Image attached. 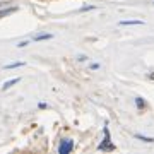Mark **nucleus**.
I'll return each mask as SVG.
<instances>
[{"label":"nucleus","instance_id":"f257e3e1","mask_svg":"<svg viewBox=\"0 0 154 154\" xmlns=\"http://www.w3.org/2000/svg\"><path fill=\"white\" fill-rule=\"evenodd\" d=\"M72 149H74V142L69 140V139H65V140H62L60 147H58V152H60V154H69Z\"/></svg>","mask_w":154,"mask_h":154},{"label":"nucleus","instance_id":"f03ea898","mask_svg":"<svg viewBox=\"0 0 154 154\" xmlns=\"http://www.w3.org/2000/svg\"><path fill=\"white\" fill-rule=\"evenodd\" d=\"M106 149L108 151H113L115 149V146L110 142V132H108V128H105V142L99 146V151H106Z\"/></svg>","mask_w":154,"mask_h":154},{"label":"nucleus","instance_id":"7ed1b4c3","mask_svg":"<svg viewBox=\"0 0 154 154\" xmlns=\"http://www.w3.org/2000/svg\"><path fill=\"white\" fill-rule=\"evenodd\" d=\"M12 12H16V7H11V9H5V11H2V12H0V17L9 16V14H12Z\"/></svg>","mask_w":154,"mask_h":154},{"label":"nucleus","instance_id":"20e7f679","mask_svg":"<svg viewBox=\"0 0 154 154\" xmlns=\"http://www.w3.org/2000/svg\"><path fill=\"white\" fill-rule=\"evenodd\" d=\"M130 24H142V21H122L120 26H130Z\"/></svg>","mask_w":154,"mask_h":154},{"label":"nucleus","instance_id":"39448f33","mask_svg":"<svg viewBox=\"0 0 154 154\" xmlns=\"http://www.w3.org/2000/svg\"><path fill=\"white\" fill-rule=\"evenodd\" d=\"M19 82V79H12V81H9V82H5V86H4V89H9L11 86H14V84Z\"/></svg>","mask_w":154,"mask_h":154},{"label":"nucleus","instance_id":"423d86ee","mask_svg":"<svg viewBox=\"0 0 154 154\" xmlns=\"http://www.w3.org/2000/svg\"><path fill=\"white\" fill-rule=\"evenodd\" d=\"M51 38V34H39V36H36V41H41V39H50Z\"/></svg>","mask_w":154,"mask_h":154},{"label":"nucleus","instance_id":"0eeeda50","mask_svg":"<svg viewBox=\"0 0 154 154\" xmlns=\"http://www.w3.org/2000/svg\"><path fill=\"white\" fill-rule=\"evenodd\" d=\"M137 139H140V140H144V142H154V139H151V137H144V135H137Z\"/></svg>","mask_w":154,"mask_h":154},{"label":"nucleus","instance_id":"6e6552de","mask_svg":"<svg viewBox=\"0 0 154 154\" xmlns=\"http://www.w3.org/2000/svg\"><path fill=\"white\" fill-rule=\"evenodd\" d=\"M24 63L22 62H19V63H11V65H5V69H16V67H22Z\"/></svg>","mask_w":154,"mask_h":154},{"label":"nucleus","instance_id":"1a4fd4ad","mask_svg":"<svg viewBox=\"0 0 154 154\" xmlns=\"http://www.w3.org/2000/svg\"><path fill=\"white\" fill-rule=\"evenodd\" d=\"M137 106H139V108H144V101L140 98H137Z\"/></svg>","mask_w":154,"mask_h":154},{"label":"nucleus","instance_id":"9d476101","mask_svg":"<svg viewBox=\"0 0 154 154\" xmlns=\"http://www.w3.org/2000/svg\"><path fill=\"white\" fill-rule=\"evenodd\" d=\"M26 45H29L28 41H22V43H19V48H22V46H26Z\"/></svg>","mask_w":154,"mask_h":154}]
</instances>
